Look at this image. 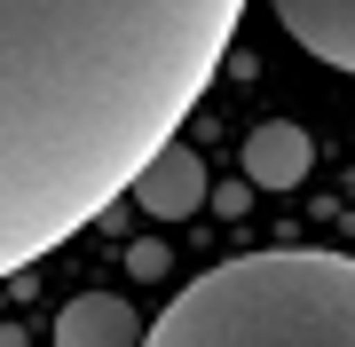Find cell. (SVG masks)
Listing matches in <instances>:
<instances>
[{"instance_id":"cell-1","label":"cell","mask_w":355,"mask_h":347,"mask_svg":"<svg viewBox=\"0 0 355 347\" xmlns=\"http://www.w3.org/2000/svg\"><path fill=\"white\" fill-rule=\"evenodd\" d=\"M237 24L245 0H0V276L127 197Z\"/></svg>"},{"instance_id":"cell-2","label":"cell","mask_w":355,"mask_h":347,"mask_svg":"<svg viewBox=\"0 0 355 347\" xmlns=\"http://www.w3.org/2000/svg\"><path fill=\"white\" fill-rule=\"evenodd\" d=\"M142 347H355L347 253H245L166 300Z\"/></svg>"},{"instance_id":"cell-3","label":"cell","mask_w":355,"mask_h":347,"mask_svg":"<svg viewBox=\"0 0 355 347\" xmlns=\"http://www.w3.org/2000/svg\"><path fill=\"white\" fill-rule=\"evenodd\" d=\"M135 190V206L150 213V221H190L205 206V158H198V142H182V134H166L150 158H142V174L127 181Z\"/></svg>"},{"instance_id":"cell-4","label":"cell","mask_w":355,"mask_h":347,"mask_svg":"<svg viewBox=\"0 0 355 347\" xmlns=\"http://www.w3.org/2000/svg\"><path fill=\"white\" fill-rule=\"evenodd\" d=\"M277 24L300 39L316 64L331 71H355V0H268Z\"/></svg>"},{"instance_id":"cell-5","label":"cell","mask_w":355,"mask_h":347,"mask_svg":"<svg viewBox=\"0 0 355 347\" xmlns=\"http://www.w3.org/2000/svg\"><path fill=\"white\" fill-rule=\"evenodd\" d=\"M308 166H316V142L292 127V118H268V127L245 134V181L253 190H300Z\"/></svg>"},{"instance_id":"cell-6","label":"cell","mask_w":355,"mask_h":347,"mask_svg":"<svg viewBox=\"0 0 355 347\" xmlns=\"http://www.w3.org/2000/svg\"><path fill=\"white\" fill-rule=\"evenodd\" d=\"M55 347H142V323L127 300L111 292H79L64 316H55Z\"/></svg>"}]
</instances>
